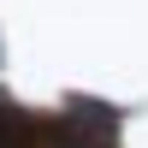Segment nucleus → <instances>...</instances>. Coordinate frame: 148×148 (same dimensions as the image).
Instances as JSON below:
<instances>
[{"label": "nucleus", "mask_w": 148, "mask_h": 148, "mask_svg": "<svg viewBox=\"0 0 148 148\" xmlns=\"http://www.w3.org/2000/svg\"><path fill=\"white\" fill-rule=\"evenodd\" d=\"M113 130H119V119H113V107H71L65 119L53 125V148H113Z\"/></svg>", "instance_id": "obj_1"}, {"label": "nucleus", "mask_w": 148, "mask_h": 148, "mask_svg": "<svg viewBox=\"0 0 148 148\" xmlns=\"http://www.w3.org/2000/svg\"><path fill=\"white\" fill-rule=\"evenodd\" d=\"M53 130L47 125H36L24 107H0V148H42Z\"/></svg>", "instance_id": "obj_2"}]
</instances>
